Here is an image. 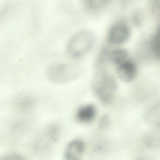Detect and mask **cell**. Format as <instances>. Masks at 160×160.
I'll return each mask as SVG.
<instances>
[{"label":"cell","mask_w":160,"mask_h":160,"mask_svg":"<svg viewBox=\"0 0 160 160\" xmlns=\"http://www.w3.org/2000/svg\"><path fill=\"white\" fill-rule=\"evenodd\" d=\"M109 148V144L106 141L98 142L93 148V153L95 155H101L107 152Z\"/></svg>","instance_id":"5bb4252c"},{"label":"cell","mask_w":160,"mask_h":160,"mask_svg":"<svg viewBox=\"0 0 160 160\" xmlns=\"http://www.w3.org/2000/svg\"><path fill=\"white\" fill-rule=\"evenodd\" d=\"M136 160H153L151 158L147 157H141L138 158Z\"/></svg>","instance_id":"2e32d148"},{"label":"cell","mask_w":160,"mask_h":160,"mask_svg":"<svg viewBox=\"0 0 160 160\" xmlns=\"http://www.w3.org/2000/svg\"><path fill=\"white\" fill-rule=\"evenodd\" d=\"M82 67L70 63H55L47 68V76L49 80L57 84H64L75 81L81 76Z\"/></svg>","instance_id":"7a4b0ae2"},{"label":"cell","mask_w":160,"mask_h":160,"mask_svg":"<svg viewBox=\"0 0 160 160\" xmlns=\"http://www.w3.org/2000/svg\"><path fill=\"white\" fill-rule=\"evenodd\" d=\"M130 35V31L126 25L117 24L111 28L108 35V42L110 45L119 46L126 43Z\"/></svg>","instance_id":"5b68a950"},{"label":"cell","mask_w":160,"mask_h":160,"mask_svg":"<svg viewBox=\"0 0 160 160\" xmlns=\"http://www.w3.org/2000/svg\"><path fill=\"white\" fill-rule=\"evenodd\" d=\"M60 129L56 124L46 127L35 137L33 148L37 153H43L49 150L58 141Z\"/></svg>","instance_id":"277c9868"},{"label":"cell","mask_w":160,"mask_h":160,"mask_svg":"<svg viewBox=\"0 0 160 160\" xmlns=\"http://www.w3.org/2000/svg\"><path fill=\"white\" fill-rule=\"evenodd\" d=\"M85 144L79 139L69 143L65 151V160H81L85 150Z\"/></svg>","instance_id":"52a82bcc"},{"label":"cell","mask_w":160,"mask_h":160,"mask_svg":"<svg viewBox=\"0 0 160 160\" xmlns=\"http://www.w3.org/2000/svg\"><path fill=\"white\" fill-rule=\"evenodd\" d=\"M116 67L117 77L119 79L125 82H132L137 76V65L130 58Z\"/></svg>","instance_id":"8992f818"},{"label":"cell","mask_w":160,"mask_h":160,"mask_svg":"<svg viewBox=\"0 0 160 160\" xmlns=\"http://www.w3.org/2000/svg\"><path fill=\"white\" fill-rule=\"evenodd\" d=\"M34 104L33 98L29 97H23L17 102V106L22 111H27L31 109Z\"/></svg>","instance_id":"4fadbf2b"},{"label":"cell","mask_w":160,"mask_h":160,"mask_svg":"<svg viewBox=\"0 0 160 160\" xmlns=\"http://www.w3.org/2000/svg\"><path fill=\"white\" fill-rule=\"evenodd\" d=\"M110 0H82L85 8L90 11H95L103 8Z\"/></svg>","instance_id":"7c38bea8"},{"label":"cell","mask_w":160,"mask_h":160,"mask_svg":"<svg viewBox=\"0 0 160 160\" xmlns=\"http://www.w3.org/2000/svg\"><path fill=\"white\" fill-rule=\"evenodd\" d=\"M1 160H24L22 157L16 154L7 155L2 158Z\"/></svg>","instance_id":"9a60e30c"},{"label":"cell","mask_w":160,"mask_h":160,"mask_svg":"<svg viewBox=\"0 0 160 160\" xmlns=\"http://www.w3.org/2000/svg\"><path fill=\"white\" fill-rule=\"evenodd\" d=\"M144 144L149 148H156L160 147V129L149 132L143 138Z\"/></svg>","instance_id":"8fae6325"},{"label":"cell","mask_w":160,"mask_h":160,"mask_svg":"<svg viewBox=\"0 0 160 160\" xmlns=\"http://www.w3.org/2000/svg\"><path fill=\"white\" fill-rule=\"evenodd\" d=\"M96 113V108L94 105L86 104L79 108L76 113V118L81 123L87 124L94 120Z\"/></svg>","instance_id":"ba28073f"},{"label":"cell","mask_w":160,"mask_h":160,"mask_svg":"<svg viewBox=\"0 0 160 160\" xmlns=\"http://www.w3.org/2000/svg\"><path fill=\"white\" fill-rule=\"evenodd\" d=\"M92 88L94 94L101 102L109 104L114 99L117 83L111 74L103 68H99L92 80Z\"/></svg>","instance_id":"6da1fadb"},{"label":"cell","mask_w":160,"mask_h":160,"mask_svg":"<svg viewBox=\"0 0 160 160\" xmlns=\"http://www.w3.org/2000/svg\"><path fill=\"white\" fill-rule=\"evenodd\" d=\"M95 42V35L92 31L81 30L75 34L69 41L68 53L73 58L83 57L91 51Z\"/></svg>","instance_id":"3957f363"},{"label":"cell","mask_w":160,"mask_h":160,"mask_svg":"<svg viewBox=\"0 0 160 160\" xmlns=\"http://www.w3.org/2000/svg\"><path fill=\"white\" fill-rule=\"evenodd\" d=\"M108 61L116 67L129 58V53L126 50L122 48H116L110 51H107Z\"/></svg>","instance_id":"9c48e42d"},{"label":"cell","mask_w":160,"mask_h":160,"mask_svg":"<svg viewBox=\"0 0 160 160\" xmlns=\"http://www.w3.org/2000/svg\"><path fill=\"white\" fill-rule=\"evenodd\" d=\"M145 118L151 125L160 127V101L149 108L146 113Z\"/></svg>","instance_id":"30bf717a"}]
</instances>
